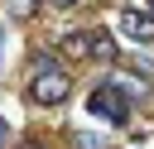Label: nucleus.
I'll return each mask as SVG.
<instances>
[{
    "label": "nucleus",
    "mask_w": 154,
    "mask_h": 149,
    "mask_svg": "<svg viewBox=\"0 0 154 149\" xmlns=\"http://www.w3.org/2000/svg\"><path fill=\"white\" fill-rule=\"evenodd\" d=\"M67 91H72V82H67V72H63V62H58L53 53H38V58L29 62V96H34L38 106H58V101H67Z\"/></svg>",
    "instance_id": "f257e3e1"
},
{
    "label": "nucleus",
    "mask_w": 154,
    "mask_h": 149,
    "mask_svg": "<svg viewBox=\"0 0 154 149\" xmlns=\"http://www.w3.org/2000/svg\"><path fill=\"white\" fill-rule=\"evenodd\" d=\"M87 111H91V115H101V120H111V125H125V120H130V96H125L120 87L101 82V87L87 96Z\"/></svg>",
    "instance_id": "f03ea898"
},
{
    "label": "nucleus",
    "mask_w": 154,
    "mask_h": 149,
    "mask_svg": "<svg viewBox=\"0 0 154 149\" xmlns=\"http://www.w3.org/2000/svg\"><path fill=\"white\" fill-rule=\"evenodd\" d=\"M116 29H120L125 38H135V43H149V38H154V14L130 5V10H120V14H116Z\"/></svg>",
    "instance_id": "7ed1b4c3"
},
{
    "label": "nucleus",
    "mask_w": 154,
    "mask_h": 149,
    "mask_svg": "<svg viewBox=\"0 0 154 149\" xmlns=\"http://www.w3.org/2000/svg\"><path fill=\"white\" fill-rule=\"evenodd\" d=\"M63 53H67V58H77V62H82V58H91V34H67V38H63Z\"/></svg>",
    "instance_id": "20e7f679"
},
{
    "label": "nucleus",
    "mask_w": 154,
    "mask_h": 149,
    "mask_svg": "<svg viewBox=\"0 0 154 149\" xmlns=\"http://www.w3.org/2000/svg\"><path fill=\"white\" fill-rule=\"evenodd\" d=\"M5 10H10V19H29L38 10V0H5Z\"/></svg>",
    "instance_id": "39448f33"
},
{
    "label": "nucleus",
    "mask_w": 154,
    "mask_h": 149,
    "mask_svg": "<svg viewBox=\"0 0 154 149\" xmlns=\"http://www.w3.org/2000/svg\"><path fill=\"white\" fill-rule=\"evenodd\" d=\"M72 139H77V149H111V144H106L101 135H91V130H77Z\"/></svg>",
    "instance_id": "423d86ee"
},
{
    "label": "nucleus",
    "mask_w": 154,
    "mask_h": 149,
    "mask_svg": "<svg viewBox=\"0 0 154 149\" xmlns=\"http://www.w3.org/2000/svg\"><path fill=\"white\" fill-rule=\"evenodd\" d=\"M91 53H96V58H116V43H111L106 34H91Z\"/></svg>",
    "instance_id": "0eeeda50"
},
{
    "label": "nucleus",
    "mask_w": 154,
    "mask_h": 149,
    "mask_svg": "<svg viewBox=\"0 0 154 149\" xmlns=\"http://www.w3.org/2000/svg\"><path fill=\"white\" fill-rule=\"evenodd\" d=\"M43 5H53V10H72L77 0H43Z\"/></svg>",
    "instance_id": "6e6552de"
},
{
    "label": "nucleus",
    "mask_w": 154,
    "mask_h": 149,
    "mask_svg": "<svg viewBox=\"0 0 154 149\" xmlns=\"http://www.w3.org/2000/svg\"><path fill=\"white\" fill-rule=\"evenodd\" d=\"M5 139H10V130H5V125H0V149H5Z\"/></svg>",
    "instance_id": "1a4fd4ad"
},
{
    "label": "nucleus",
    "mask_w": 154,
    "mask_h": 149,
    "mask_svg": "<svg viewBox=\"0 0 154 149\" xmlns=\"http://www.w3.org/2000/svg\"><path fill=\"white\" fill-rule=\"evenodd\" d=\"M149 14H154V0H149Z\"/></svg>",
    "instance_id": "9d476101"
}]
</instances>
